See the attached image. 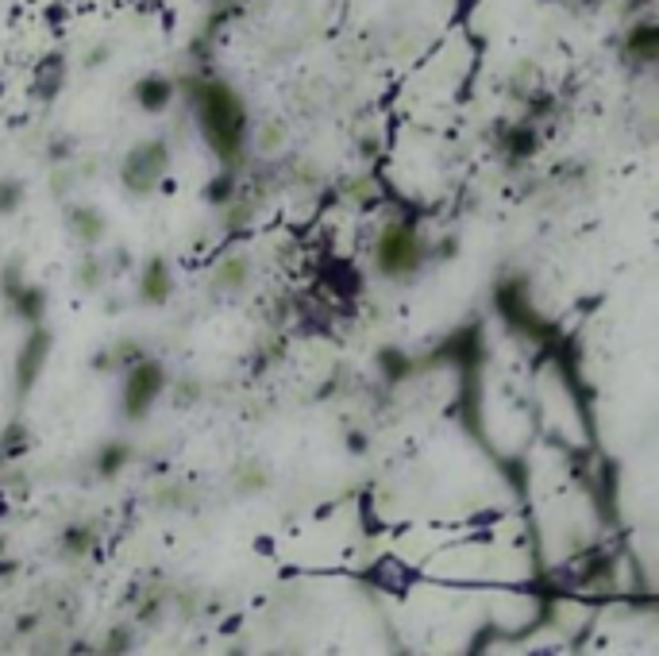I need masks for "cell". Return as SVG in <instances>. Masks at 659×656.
Masks as SVG:
<instances>
[{
	"label": "cell",
	"mask_w": 659,
	"mask_h": 656,
	"mask_svg": "<svg viewBox=\"0 0 659 656\" xmlns=\"http://www.w3.org/2000/svg\"><path fill=\"white\" fill-rule=\"evenodd\" d=\"M139 100H144L147 108H162L170 100V85L159 82V77H151V82L139 85Z\"/></svg>",
	"instance_id": "8"
},
{
	"label": "cell",
	"mask_w": 659,
	"mask_h": 656,
	"mask_svg": "<svg viewBox=\"0 0 659 656\" xmlns=\"http://www.w3.org/2000/svg\"><path fill=\"white\" fill-rule=\"evenodd\" d=\"M247 283H251V263L243 260V255H227V260L216 263V275H213L216 294H240Z\"/></svg>",
	"instance_id": "5"
},
{
	"label": "cell",
	"mask_w": 659,
	"mask_h": 656,
	"mask_svg": "<svg viewBox=\"0 0 659 656\" xmlns=\"http://www.w3.org/2000/svg\"><path fill=\"white\" fill-rule=\"evenodd\" d=\"M162 170H167V147H162V144H144V147H136V151H131L128 167H124V178H128L131 190L147 193V190H155V186H159Z\"/></svg>",
	"instance_id": "4"
},
{
	"label": "cell",
	"mask_w": 659,
	"mask_h": 656,
	"mask_svg": "<svg viewBox=\"0 0 659 656\" xmlns=\"http://www.w3.org/2000/svg\"><path fill=\"white\" fill-rule=\"evenodd\" d=\"M374 260H379V271L390 278H405L413 271H421L425 263V240L413 224L394 221L379 232V244H374Z\"/></svg>",
	"instance_id": "2"
},
{
	"label": "cell",
	"mask_w": 659,
	"mask_h": 656,
	"mask_svg": "<svg viewBox=\"0 0 659 656\" xmlns=\"http://www.w3.org/2000/svg\"><path fill=\"white\" fill-rule=\"evenodd\" d=\"M108 459H100V472H116V467L124 464V448H113V452H105Z\"/></svg>",
	"instance_id": "10"
},
{
	"label": "cell",
	"mask_w": 659,
	"mask_h": 656,
	"mask_svg": "<svg viewBox=\"0 0 659 656\" xmlns=\"http://www.w3.org/2000/svg\"><path fill=\"white\" fill-rule=\"evenodd\" d=\"M15 205H20V186L0 182V213H12Z\"/></svg>",
	"instance_id": "9"
},
{
	"label": "cell",
	"mask_w": 659,
	"mask_h": 656,
	"mask_svg": "<svg viewBox=\"0 0 659 656\" xmlns=\"http://www.w3.org/2000/svg\"><path fill=\"white\" fill-rule=\"evenodd\" d=\"M70 229H74V236L82 240V244H97V240L105 236V221H100L93 209H74V213H70Z\"/></svg>",
	"instance_id": "7"
},
{
	"label": "cell",
	"mask_w": 659,
	"mask_h": 656,
	"mask_svg": "<svg viewBox=\"0 0 659 656\" xmlns=\"http://www.w3.org/2000/svg\"><path fill=\"white\" fill-rule=\"evenodd\" d=\"M167 387V374H162L159 363H136L128 374V387H124V413L128 417H144L155 405V398Z\"/></svg>",
	"instance_id": "3"
},
{
	"label": "cell",
	"mask_w": 659,
	"mask_h": 656,
	"mask_svg": "<svg viewBox=\"0 0 659 656\" xmlns=\"http://www.w3.org/2000/svg\"><path fill=\"white\" fill-rule=\"evenodd\" d=\"M139 294H144L147 306H162V301L170 298V271L162 260H155L151 267L144 271V278H139Z\"/></svg>",
	"instance_id": "6"
},
{
	"label": "cell",
	"mask_w": 659,
	"mask_h": 656,
	"mask_svg": "<svg viewBox=\"0 0 659 656\" xmlns=\"http://www.w3.org/2000/svg\"><path fill=\"white\" fill-rule=\"evenodd\" d=\"M198 108H201V128H205L209 144L216 147V155L235 159V155H240V144H243V128H247V116H243L240 97L220 82H201Z\"/></svg>",
	"instance_id": "1"
}]
</instances>
